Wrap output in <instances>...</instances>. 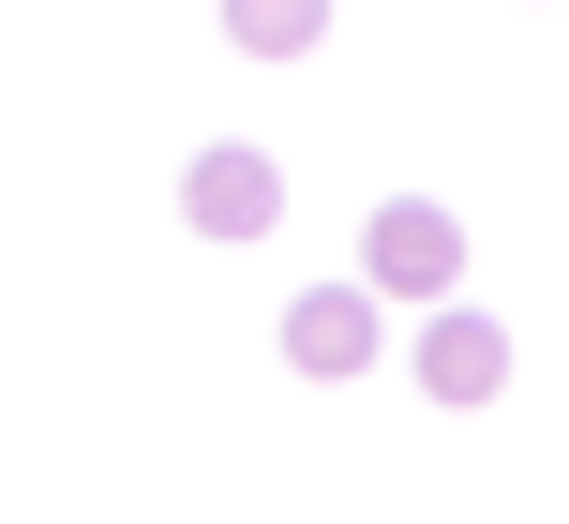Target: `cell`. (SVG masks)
I'll list each match as a JSON object with an SVG mask.
<instances>
[{
	"label": "cell",
	"instance_id": "1",
	"mask_svg": "<svg viewBox=\"0 0 569 524\" xmlns=\"http://www.w3.org/2000/svg\"><path fill=\"white\" fill-rule=\"evenodd\" d=\"M360 285L390 300V315L450 300V285H465V210H450V195H375V210H360Z\"/></svg>",
	"mask_w": 569,
	"mask_h": 524
},
{
	"label": "cell",
	"instance_id": "4",
	"mask_svg": "<svg viewBox=\"0 0 569 524\" xmlns=\"http://www.w3.org/2000/svg\"><path fill=\"white\" fill-rule=\"evenodd\" d=\"M180 225H196V240H226V255H256V240L284 225V165H270L256 135H210L196 165H180Z\"/></svg>",
	"mask_w": 569,
	"mask_h": 524
},
{
	"label": "cell",
	"instance_id": "2",
	"mask_svg": "<svg viewBox=\"0 0 569 524\" xmlns=\"http://www.w3.org/2000/svg\"><path fill=\"white\" fill-rule=\"evenodd\" d=\"M390 345H405V330H390V300H375L360 270H330V285L284 300V375H300V390H360Z\"/></svg>",
	"mask_w": 569,
	"mask_h": 524
},
{
	"label": "cell",
	"instance_id": "5",
	"mask_svg": "<svg viewBox=\"0 0 569 524\" xmlns=\"http://www.w3.org/2000/svg\"><path fill=\"white\" fill-rule=\"evenodd\" d=\"M226 46L240 60H315L330 46V0H226Z\"/></svg>",
	"mask_w": 569,
	"mask_h": 524
},
{
	"label": "cell",
	"instance_id": "3",
	"mask_svg": "<svg viewBox=\"0 0 569 524\" xmlns=\"http://www.w3.org/2000/svg\"><path fill=\"white\" fill-rule=\"evenodd\" d=\"M390 360L420 375V405H450V420H480L495 390H510V330H495L465 285H450V300H420V330H405Z\"/></svg>",
	"mask_w": 569,
	"mask_h": 524
}]
</instances>
